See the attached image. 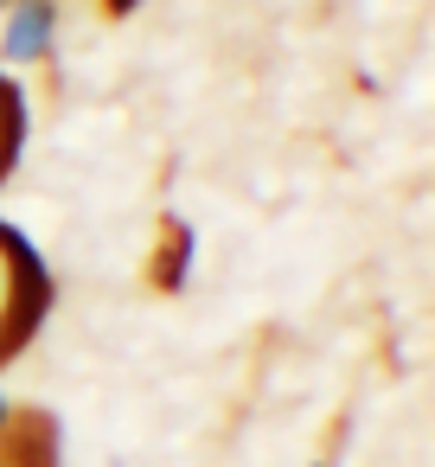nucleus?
<instances>
[{"instance_id":"obj_1","label":"nucleus","mask_w":435,"mask_h":467,"mask_svg":"<svg viewBox=\"0 0 435 467\" xmlns=\"http://www.w3.org/2000/svg\"><path fill=\"white\" fill-rule=\"evenodd\" d=\"M46 301H52L46 263L33 256V244H26L14 224H0V358H14V352L33 339Z\"/></svg>"},{"instance_id":"obj_2","label":"nucleus","mask_w":435,"mask_h":467,"mask_svg":"<svg viewBox=\"0 0 435 467\" xmlns=\"http://www.w3.org/2000/svg\"><path fill=\"white\" fill-rule=\"evenodd\" d=\"M52 39H58V7H52V0H7L0 58H7V65H46Z\"/></svg>"},{"instance_id":"obj_3","label":"nucleus","mask_w":435,"mask_h":467,"mask_svg":"<svg viewBox=\"0 0 435 467\" xmlns=\"http://www.w3.org/2000/svg\"><path fill=\"white\" fill-rule=\"evenodd\" d=\"M20 141H26V90L14 78H0V180L14 173Z\"/></svg>"},{"instance_id":"obj_4","label":"nucleus","mask_w":435,"mask_h":467,"mask_svg":"<svg viewBox=\"0 0 435 467\" xmlns=\"http://www.w3.org/2000/svg\"><path fill=\"white\" fill-rule=\"evenodd\" d=\"M186 263H192V231L173 224L167 231V256H161V288H186Z\"/></svg>"},{"instance_id":"obj_5","label":"nucleus","mask_w":435,"mask_h":467,"mask_svg":"<svg viewBox=\"0 0 435 467\" xmlns=\"http://www.w3.org/2000/svg\"><path fill=\"white\" fill-rule=\"evenodd\" d=\"M103 7H109V14H135V7H141V0H103Z\"/></svg>"},{"instance_id":"obj_6","label":"nucleus","mask_w":435,"mask_h":467,"mask_svg":"<svg viewBox=\"0 0 435 467\" xmlns=\"http://www.w3.org/2000/svg\"><path fill=\"white\" fill-rule=\"evenodd\" d=\"M14 422V403H7V390H0V429H7Z\"/></svg>"},{"instance_id":"obj_7","label":"nucleus","mask_w":435,"mask_h":467,"mask_svg":"<svg viewBox=\"0 0 435 467\" xmlns=\"http://www.w3.org/2000/svg\"><path fill=\"white\" fill-rule=\"evenodd\" d=\"M314 467H326V461H314Z\"/></svg>"},{"instance_id":"obj_8","label":"nucleus","mask_w":435,"mask_h":467,"mask_svg":"<svg viewBox=\"0 0 435 467\" xmlns=\"http://www.w3.org/2000/svg\"><path fill=\"white\" fill-rule=\"evenodd\" d=\"M0 7H7V0H0Z\"/></svg>"}]
</instances>
